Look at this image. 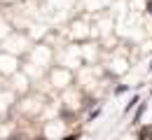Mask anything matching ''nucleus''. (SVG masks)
I'll list each match as a JSON object with an SVG mask.
<instances>
[{
	"label": "nucleus",
	"mask_w": 152,
	"mask_h": 140,
	"mask_svg": "<svg viewBox=\"0 0 152 140\" xmlns=\"http://www.w3.org/2000/svg\"><path fill=\"white\" fill-rule=\"evenodd\" d=\"M138 140H152V126H143L138 131Z\"/></svg>",
	"instance_id": "1"
},
{
	"label": "nucleus",
	"mask_w": 152,
	"mask_h": 140,
	"mask_svg": "<svg viewBox=\"0 0 152 140\" xmlns=\"http://www.w3.org/2000/svg\"><path fill=\"white\" fill-rule=\"evenodd\" d=\"M143 115H145V103H143V105L136 110V115H133V124H138V121L143 119Z\"/></svg>",
	"instance_id": "2"
},
{
	"label": "nucleus",
	"mask_w": 152,
	"mask_h": 140,
	"mask_svg": "<svg viewBox=\"0 0 152 140\" xmlns=\"http://www.w3.org/2000/svg\"><path fill=\"white\" fill-rule=\"evenodd\" d=\"M136 103H140V96H131V100H129L126 107H124V112H131V107L136 105Z\"/></svg>",
	"instance_id": "3"
},
{
	"label": "nucleus",
	"mask_w": 152,
	"mask_h": 140,
	"mask_svg": "<svg viewBox=\"0 0 152 140\" xmlns=\"http://www.w3.org/2000/svg\"><path fill=\"white\" fill-rule=\"evenodd\" d=\"M124 91H129V86H124V84H122V86H117V89H115V94H124Z\"/></svg>",
	"instance_id": "4"
},
{
	"label": "nucleus",
	"mask_w": 152,
	"mask_h": 140,
	"mask_svg": "<svg viewBox=\"0 0 152 140\" xmlns=\"http://www.w3.org/2000/svg\"><path fill=\"white\" fill-rule=\"evenodd\" d=\"M145 12H148V14H152V0H148V2H145Z\"/></svg>",
	"instance_id": "5"
},
{
	"label": "nucleus",
	"mask_w": 152,
	"mask_h": 140,
	"mask_svg": "<svg viewBox=\"0 0 152 140\" xmlns=\"http://www.w3.org/2000/svg\"><path fill=\"white\" fill-rule=\"evenodd\" d=\"M63 140H77V138H75V136H66Z\"/></svg>",
	"instance_id": "6"
},
{
	"label": "nucleus",
	"mask_w": 152,
	"mask_h": 140,
	"mask_svg": "<svg viewBox=\"0 0 152 140\" xmlns=\"http://www.w3.org/2000/svg\"><path fill=\"white\" fill-rule=\"evenodd\" d=\"M35 140H47V138H45V136H38V138H35Z\"/></svg>",
	"instance_id": "7"
},
{
	"label": "nucleus",
	"mask_w": 152,
	"mask_h": 140,
	"mask_svg": "<svg viewBox=\"0 0 152 140\" xmlns=\"http://www.w3.org/2000/svg\"><path fill=\"white\" fill-rule=\"evenodd\" d=\"M150 70H152V61H150Z\"/></svg>",
	"instance_id": "8"
},
{
	"label": "nucleus",
	"mask_w": 152,
	"mask_h": 140,
	"mask_svg": "<svg viewBox=\"0 0 152 140\" xmlns=\"http://www.w3.org/2000/svg\"><path fill=\"white\" fill-rule=\"evenodd\" d=\"M150 94H152V91H150Z\"/></svg>",
	"instance_id": "9"
}]
</instances>
